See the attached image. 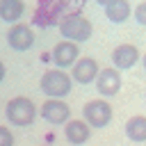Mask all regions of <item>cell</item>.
<instances>
[{"mask_svg":"<svg viewBox=\"0 0 146 146\" xmlns=\"http://www.w3.org/2000/svg\"><path fill=\"white\" fill-rule=\"evenodd\" d=\"M36 114H39V110H36V105H34L27 96H16V98H11V100L5 105V116H7V121H9L11 125H16V128H27V125H32L34 119H36Z\"/></svg>","mask_w":146,"mask_h":146,"instance_id":"cell-1","label":"cell"},{"mask_svg":"<svg viewBox=\"0 0 146 146\" xmlns=\"http://www.w3.org/2000/svg\"><path fill=\"white\" fill-rule=\"evenodd\" d=\"M39 89L48 96V98H64L71 94L73 89V80L71 73L62 71V68H48L41 80H39Z\"/></svg>","mask_w":146,"mask_h":146,"instance_id":"cell-2","label":"cell"},{"mask_svg":"<svg viewBox=\"0 0 146 146\" xmlns=\"http://www.w3.org/2000/svg\"><path fill=\"white\" fill-rule=\"evenodd\" d=\"M91 32H94V25H91V21L84 18L82 14H66V16L59 21V34H62L66 41L82 43V41L91 39Z\"/></svg>","mask_w":146,"mask_h":146,"instance_id":"cell-3","label":"cell"},{"mask_svg":"<svg viewBox=\"0 0 146 146\" xmlns=\"http://www.w3.org/2000/svg\"><path fill=\"white\" fill-rule=\"evenodd\" d=\"M112 105L105 98H94L89 103H84L82 107V119L89 123V128H105L112 121Z\"/></svg>","mask_w":146,"mask_h":146,"instance_id":"cell-4","label":"cell"},{"mask_svg":"<svg viewBox=\"0 0 146 146\" xmlns=\"http://www.w3.org/2000/svg\"><path fill=\"white\" fill-rule=\"evenodd\" d=\"M41 119L52 123V125H62L66 121H71V107L62 100V98H46V103L39 110Z\"/></svg>","mask_w":146,"mask_h":146,"instance_id":"cell-5","label":"cell"},{"mask_svg":"<svg viewBox=\"0 0 146 146\" xmlns=\"http://www.w3.org/2000/svg\"><path fill=\"white\" fill-rule=\"evenodd\" d=\"M7 43L9 48L18 50V52H25L34 46V32L30 25L25 23H14L9 30H7Z\"/></svg>","mask_w":146,"mask_h":146,"instance_id":"cell-6","label":"cell"},{"mask_svg":"<svg viewBox=\"0 0 146 146\" xmlns=\"http://www.w3.org/2000/svg\"><path fill=\"white\" fill-rule=\"evenodd\" d=\"M121 73L114 68V66H107V68H100L98 75H96V89L103 98H110V96H116L121 91Z\"/></svg>","mask_w":146,"mask_h":146,"instance_id":"cell-7","label":"cell"},{"mask_svg":"<svg viewBox=\"0 0 146 146\" xmlns=\"http://www.w3.org/2000/svg\"><path fill=\"white\" fill-rule=\"evenodd\" d=\"M98 71H100V66L94 57H80L71 66V80L78 84H91V82H96Z\"/></svg>","mask_w":146,"mask_h":146,"instance_id":"cell-8","label":"cell"},{"mask_svg":"<svg viewBox=\"0 0 146 146\" xmlns=\"http://www.w3.org/2000/svg\"><path fill=\"white\" fill-rule=\"evenodd\" d=\"M52 64L57 66V68H68V66H73L78 59H80V48H78V43H73V41H59L55 48H52Z\"/></svg>","mask_w":146,"mask_h":146,"instance_id":"cell-9","label":"cell"},{"mask_svg":"<svg viewBox=\"0 0 146 146\" xmlns=\"http://www.w3.org/2000/svg\"><path fill=\"white\" fill-rule=\"evenodd\" d=\"M139 48L137 46H132V43H121V46H116L114 50H112V64H114V68L116 71H128V68H132L137 62H139Z\"/></svg>","mask_w":146,"mask_h":146,"instance_id":"cell-10","label":"cell"},{"mask_svg":"<svg viewBox=\"0 0 146 146\" xmlns=\"http://www.w3.org/2000/svg\"><path fill=\"white\" fill-rule=\"evenodd\" d=\"M64 137H66L68 144L80 146V144L89 141V137H91V128H89V123H87L84 119H71V121L64 123Z\"/></svg>","mask_w":146,"mask_h":146,"instance_id":"cell-11","label":"cell"},{"mask_svg":"<svg viewBox=\"0 0 146 146\" xmlns=\"http://www.w3.org/2000/svg\"><path fill=\"white\" fill-rule=\"evenodd\" d=\"M125 137L135 144H144L146 141V116L144 114H137V116H130L125 121Z\"/></svg>","mask_w":146,"mask_h":146,"instance_id":"cell-12","label":"cell"},{"mask_svg":"<svg viewBox=\"0 0 146 146\" xmlns=\"http://www.w3.org/2000/svg\"><path fill=\"white\" fill-rule=\"evenodd\" d=\"M130 14H132V9H130V2L128 0H112L110 5H105V16H107V21H112V23H125L128 18H130Z\"/></svg>","mask_w":146,"mask_h":146,"instance_id":"cell-13","label":"cell"},{"mask_svg":"<svg viewBox=\"0 0 146 146\" xmlns=\"http://www.w3.org/2000/svg\"><path fill=\"white\" fill-rule=\"evenodd\" d=\"M25 11V2L23 0H0V18L5 23H18V18Z\"/></svg>","mask_w":146,"mask_h":146,"instance_id":"cell-14","label":"cell"},{"mask_svg":"<svg viewBox=\"0 0 146 146\" xmlns=\"http://www.w3.org/2000/svg\"><path fill=\"white\" fill-rule=\"evenodd\" d=\"M132 16H135V21H137L139 25L146 27V0H141V2L132 9Z\"/></svg>","mask_w":146,"mask_h":146,"instance_id":"cell-15","label":"cell"},{"mask_svg":"<svg viewBox=\"0 0 146 146\" xmlns=\"http://www.w3.org/2000/svg\"><path fill=\"white\" fill-rule=\"evenodd\" d=\"M0 146H14V135L7 125H0Z\"/></svg>","mask_w":146,"mask_h":146,"instance_id":"cell-16","label":"cell"},{"mask_svg":"<svg viewBox=\"0 0 146 146\" xmlns=\"http://www.w3.org/2000/svg\"><path fill=\"white\" fill-rule=\"evenodd\" d=\"M5 73H7V71H5V64H2V59H0V82L5 80Z\"/></svg>","mask_w":146,"mask_h":146,"instance_id":"cell-17","label":"cell"},{"mask_svg":"<svg viewBox=\"0 0 146 146\" xmlns=\"http://www.w3.org/2000/svg\"><path fill=\"white\" fill-rule=\"evenodd\" d=\"M96 2H98V5H103V7H105V5H110V2H112V0H96Z\"/></svg>","mask_w":146,"mask_h":146,"instance_id":"cell-18","label":"cell"},{"mask_svg":"<svg viewBox=\"0 0 146 146\" xmlns=\"http://www.w3.org/2000/svg\"><path fill=\"white\" fill-rule=\"evenodd\" d=\"M141 64H144V71H146V52L141 55Z\"/></svg>","mask_w":146,"mask_h":146,"instance_id":"cell-19","label":"cell"},{"mask_svg":"<svg viewBox=\"0 0 146 146\" xmlns=\"http://www.w3.org/2000/svg\"><path fill=\"white\" fill-rule=\"evenodd\" d=\"M46 146H50V144H46Z\"/></svg>","mask_w":146,"mask_h":146,"instance_id":"cell-20","label":"cell"},{"mask_svg":"<svg viewBox=\"0 0 146 146\" xmlns=\"http://www.w3.org/2000/svg\"><path fill=\"white\" fill-rule=\"evenodd\" d=\"M144 98H146V94H144Z\"/></svg>","mask_w":146,"mask_h":146,"instance_id":"cell-21","label":"cell"}]
</instances>
